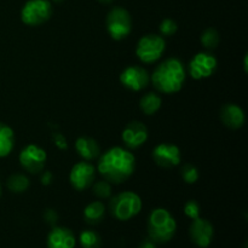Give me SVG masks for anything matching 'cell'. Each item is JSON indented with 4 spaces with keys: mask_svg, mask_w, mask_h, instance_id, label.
Instances as JSON below:
<instances>
[{
    "mask_svg": "<svg viewBox=\"0 0 248 248\" xmlns=\"http://www.w3.org/2000/svg\"><path fill=\"white\" fill-rule=\"evenodd\" d=\"M52 14L50 0H27L21 9V21L26 26L38 27L46 23Z\"/></svg>",
    "mask_w": 248,
    "mask_h": 248,
    "instance_id": "7",
    "label": "cell"
},
{
    "mask_svg": "<svg viewBox=\"0 0 248 248\" xmlns=\"http://www.w3.org/2000/svg\"><path fill=\"white\" fill-rule=\"evenodd\" d=\"M166 50V41L160 34H147L138 40L136 56L145 64L157 62Z\"/></svg>",
    "mask_w": 248,
    "mask_h": 248,
    "instance_id": "5",
    "label": "cell"
},
{
    "mask_svg": "<svg viewBox=\"0 0 248 248\" xmlns=\"http://www.w3.org/2000/svg\"><path fill=\"white\" fill-rule=\"evenodd\" d=\"M7 189L14 194H22L28 190L31 182L26 174L22 173H14L7 178L6 182Z\"/></svg>",
    "mask_w": 248,
    "mask_h": 248,
    "instance_id": "21",
    "label": "cell"
},
{
    "mask_svg": "<svg viewBox=\"0 0 248 248\" xmlns=\"http://www.w3.org/2000/svg\"><path fill=\"white\" fill-rule=\"evenodd\" d=\"M136 170V157L128 149L113 147L99 155L97 171L110 184H121L127 181Z\"/></svg>",
    "mask_w": 248,
    "mask_h": 248,
    "instance_id": "1",
    "label": "cell"
},
{
    "mask_svg": "<svg viewBox=\"0 0 248 248\" xmlns=\"http://www.w3.org/2000/svg\"><path fill=\"white\" fill-rule=\"evenodd\" d=\"M53 179V174L51 173L50 171H43V173H41V184L43 186H50L51 182H52Z\"/></svg>",
    "mask_w": 248,
    "mask_h": 248,
    "instance_id": "30",
    "label": "cell"
},
{
    "mask_svg": "<svg viewBox=\"0 0 248 248\" xmlns=\"http://www.w3.org/2000/svg\"><path fill=\"white\" fill-rule=\"evenodd\" d=\"M44 219L48 223V224L53 225L58 220V215L55 210H46L44 212Z\"/></svg>",
    "mask_w": 248,
    "mask_h": 248,
    "instance_id": "29",
    "label": "cell"
},
{
    "mask_svg": "<svg viewBox=\"0 0 248 248\" xmlns=\"http://www.w3.org/2000/svg\"><path fill=\"white\" fill-rule=\"evenodd\" d=\"M186 79V65L177 57L166 58L159 63L150 77L154 89L164 94H173L181 91Z\"/></svg>",
    "mask_w": 248,
    "mask_h": 248,
    "instance_id": "2",
    "label": "cell"
},
{
    "mask_svg": "<svg viewBox=\"0 0 248 248\" xmlns=\"http://www.w3.org/2000/svg\"><path fill=\"white\" fill-rule=\"evenodd\" d=\"M200 41L206 50H215L220 43L219 31H218L217 29L210 27V28L205 29V31H202V34H201L200 36Z\"/></svg>",
    "mask_w": 248,
    "mask_h": 248,
    "instance_id": "23",
    "label": "cell"
},
{
    "mask_svg": "<svg viewBox=\"0 0 248 248\" xmlns=\"http://www.w3.org/2000/svg\"><path fill=\"white\" fill-rule=\"evenodd\" d=\"M98 1L102 4H110V2H113V0H98Z\"/></svg>",
    "mask_w": 248,
    "mask_h": 248,
    "instance_id": "33",
    "label": "cell"
},
{
    "mask_svg": "<svg viewBox=\"0 0 248 248\" xmlns=\"http://www.w3.org/2000/svg\"><path fill=\"white\" fill-rule=\"evenodd\" d=\"M201 206L196 200H188L184 205V215L190 219H196L200 217Z\"/></svg>",
    "mask_w": 248,
    "mask_h": 248,
    "instance_id": "27",
    "label": "cell"
},
{
    "mask_svg": "<svg viewBox=\"0 0 248 248\" xmlns=\"http://www.w3.org/2000/svg\"><path fill=\"white\" fill-rule=\"evenodd\" d=\"M53 142H55L56 147H57L58 149H67L68 148L67 140H65L64 136L61 135V133H55V135H53Z\"/></svg>",
    "mask_w": 248,
    "mask_h": 248,
    "instance_id": "28",
    "label": "cell"
},
{
    "mask_svg": "<svg viewBox=\"0 0 248 248\" xmlns=\"http://www.w3.org/2000/svg\"><path fill=\"white\" fill-rule=\"evenodd\" d=\"M220 121L230 130H239L246 123V114L244 109L235 103H227L220 108Z\"/></svg>",
    "mask_w": 248,
    "mask_h": 248,
    "instance_id": "15",
    "label": "cell"
},
{
    "mask_svg": "<svg viewBox=\"0 0 248 248\" xmlns=\"http://www.w3.org/2000/svg\"><path fill=\"white\" fill-rule=\"evenodd\" d=\"M79 241L82 248H101L102 246L101 235L92 229H86L80 232Z\"/></svg>",
    "mask_w": 248,
    "mask_h": 248,
    "instance_id": "22",
    "label": "cell"
},
{
    "mask_svg": "<svg viewBox=\"0 0 248 248\" xmlns=\"http://www.w3.org/2000/svg\"><path fill=\"white\" fill-rule=\"evenodd\" d=\"M106 23L108 34L116 41L126 39L132 31V16L125 7H113L107 15Z\"/></svg>",
    "mask_w": 248,
    "mask_h": 248,
    "instance_id": "6",
    "label": "cell"
},
{
    "mask_svg": "<svg viewBox=\"0 0 248 248\" xmlns=\"http://www.w3.org/2000/svg\"><path fill=\"white\" fill-rule=\"evenodd\" d=\"M47 248H75L74 232L64 227H53L46 239Z\"/></svg>",
    "mask_w": 248,
    "mask_h": 248,
    "instance_id": "16",
    "label": "cell"
},
{
    "mask_svg": "<svg viewBox=\"0 0 248 248\" xmlns=\"http://www.w3.org/2000/svg\"><path fill=\"white\" fill-rule=\"evenodd\" d=\"M162 106V99L156 92H148L140 98V108L144 115L150 116L156 114Z\"/></svg>",
    "mask_w": 248,
    "mask_h": 248,
    "instance_id": "20",
    "label": "cell"
},
{
    "mask_svg": "<svg viewBox=\"0 0 248 248\" xmlns=\"http://www.w3.org/2000/svg\"><path fill=\"white\" fill-rule=\"evenodd\" d=\"M247 58H248V56L247 55H245V58H244V68H245V72L247 73Z\"/></svg>",
    "mask_w": 248,
    "mask_h": 248,
    "instance_id": "32",
    "label": "cell"
},
{
    "mask_svg": "<svg viewBox=\"0 0 248 248\" xmlns=\"http://www.w3.org/2000/svg\"><path fill=\"white\" fill-rule=\"evenodd\" d=\"M51 1L57 2V4H60V2H63V1H64V0H51Z\"/></svg>",
    "mask_w": 248,
    "mask_h": 248,
    "instance_id": "34",
    "label": "cell"
},
{
    "mask_svg": "<svg viewBox=\"0 0 248 248\" xmlns=\"http://www.w3.org/2000/svg\"><path fill=\"white\" fill-rule=\"evenodd\" d=\"M189 236L195 246L207 248L213 241L215 228L210 220L199 217L191 222L190 227H189Z\"/></svg>",
    "mask_w": 248,
    "mask_h": 248,
    "instance_id": "13",
    "label": "cell"
},
{
    "mask_svg": "<svg viewBox=\"0 0 248 248\" xmlns=\"http://www.w3.org/2000/svg\"><path fill=\"white\" fill-rule=\"evenodd\" d=\"M96 178V167L90 161L77 162L69 172L70 186L78 191H84L91 188Z\"/></svg>",
    "mask_w": 248,
    "mask_h": 248,
    "instance_id": "11",
    "label": "cell"
},
{
    "mask_svg": "<svg viewBox=\"0 0 248 248\" xmlns=\"http://www.w3.org/2000/svg\"><path fill=\"white\" fill-rule=\"evenodd\" d=\"M106 206L101 201H92L84 208V219L87 224L96 225L103 220Z\"/></svg>",
    "mask_w": 248,
    "mask_h": 248,
    "instance_id": "19",
    "label": "cell"
},
{
    "mask_svg": "<svg viewBox=\"0 0 248 248\" xmlns=\"http://www.w3.org/2000/svg\"><path fill=\"white\" fill-rule=\"evenodd\" d=\"M177 26L176 21L172 18H164L159 26V31L161 36H172L177 33Z\"/></svg>",
    "mask_w": 248,
    "mask_h": 248,
    "instance_id": "26",
    "label": "cell"
},
{
    "mask_svg": "<svg viewBox=\"0 0 248 248\" xmlns=\"http://www.w3.org/2000/svg\"><path fill=\"white\" fill-rule=\"evenodd\" d=\"M15 148V133L9 125L0 123V159L9 156Z\"/></svg>",
    "mask_w": 248,
    "mask_h": 248,
    "instance_id": "18",
    "label": "cell"
},
{
    "mask_svg": "<svg viewBox=\"0 0 248 248\" xmlns=\"http://www.w3.org/2000/svg\"><path fill=\"white\" fill-rule=\"evenodd\" d=\"M142 199L135 191L127 190L119 193L109 201L110 215L120 222H127L135 218L142 211Z\"/></svg>",
    "mask_w": 248,
    "mask_h": 248,
    "instance_id": "4",
    "label": "cell"
},
{
    "mask_svg": "<svg viewBox=\"0 0 248 248\" xmlns=\"http://www.w3.org/2000/svg\"><path fill=\"white\" fill-rule=\"evenodd\" d=\"M0 196H1V184H0Z\"/></svg>",
    "mask_w": 248,
    "mask_h": 248,
    "instance_id": "35",
    "label": "cell"
},
{
    "mask_svg": "<svg viewBox=\"0 0 248 248\" xmlns=\"http://www.w3.org/2000/svg\"><path fill=\"white\" fill-rule=\"evenodd\" d=\"M149 239L155 244H166L171 241L177 232V222L166 208H155L150 212L147 222Z\"/></svg>",
    "mask_w": 248,
    "mask_h": 248,
    "instance_id": "3",
    "label": "cell"
},
{
    "mask_svg": "<svg viewBox=\"0 0 248 248\" xmlns=\"http://www.w3.org/2000/svg\"><path fill=\"white\" fill-rule=\"evenodd\" d=\"M218 68V60L211 52H199L188 63V73L194 80H203L212 77Z\"/></svg>",
    "mask_w": 248,
    "mask_h": 248,
    "instance_id": "9",
    "label": "cell"
},
{
    "mask_svg": "<svg viewBox=\"0 0 248 248\" xmlns=\"http://www.w3.org/2000/svg\"><path fill=\"white\" fill-rule=\"evenodd\" d=\"M138 248H156V245H155V242H153L152 240L148 239L144 240V241L138 246Z\"/></svg>",
    "mask_w": 248,
    "mask_h": 248,
    "instance_id": "31",
    "label": "cell"
},
{
    "mask_svg": "<svg viewBox=\"0 0 248 248\" xmlns=\"http://www.w3.org/2000/svg\"><path fill=\"white\" fill-rule=\"evenodd\" d=\"M92 193L97 196L98 199H109L111 196V184L107 182L106 179L103 181H98L96 183L92 184Z\"/></svg>",
    "mask_w": 248,
    "mask_h": 248,
    "instance_id": "25",
    "label": "cell"
},
{
    "mask_svg": "<svg viewBox=\"0 0 248 248\" xmlns=\"http://www.w3.org/2000/svg\"><path fill=\"white\" fill-rule=\"evenodd\" d=\"M120 84L125 89L133 92H140L147 89L150 84V74L140 65H128L119 75Z\"/></svg>",
    "mask_w": 248,
    "mask_h": 248,
    "instance_id": "10",
    "label": "cell"
},
{
    "mask_svg": "<svg viewBox=\"0 0 248 248\" xmlns=\"http://www.w3.org/2000/svg\"><path fill=\"white\" fill-rule=\"evenodd\" d=\"M148 137H149V133H148L147 126L140 121L128 123L121 133V140L128 149H137L142 147L148 140Z\"/></svg>",
    "mask_w": 248,
    "mask_h": 248,
    "instance_id": "14",
    "label": "cell"
},
{
    "mask_svg": "<svg viewBox=\"0 0 248 248\" xmlns=\"http://www.w3.org/2000/svg\"><path fill=\"white\" fill-rule=\"evenodd\" d=\"M19 164L22 169L31 174L40 173L44 171L47 160V153L40 145H36L34 143L26 145L21 150L18 155Z\"/></svg>",
    "mask_w": 248,
    "mask_h": 248,
    "instance_id": "8",
    "label": "cell"
},
{
    "mask_svg": "<svg viewBox=\"0 0 248 248\" xmlns=\"http://www.w3.org/2000/svg\"><path fill=\"white\" fill-rule=\"evenodd\" d=\"M152 157L161 169H173L181 164L182 153L178 145L172 143H160L153 149Z\"/></svg>",
    "mask_w": 248,
    "mask_h": 248,
    "instance_id": "12",
    "label": "cell"
},
{
    "mask_svg": "<svg viewBox=\"0 0 248 248\" xmlns=\"http://www.w3.org/2000/svg\"><path fill=\"white\" fill-rule=\"evenodd\" d=\"M181 177L186 184H194L198 182L200 173H199V170L195 165L190 164H184L181 167Z\"/></svg>",
    "mask_w": 248,
    "mask_h": 248,
    "instance_id": "24",
    "label": "cell"
},
{
    "mask_svg": "<svg viewBox=\"0 0 248 248\" xmlns=\"http://www.w3.org/2000/svg\"><path fill=\"white\" fill-rule=\"evenodd\" d=\"M75 150L85 161H93L101 155V147L91 137H79L75 140Z\"/></svg>",
    "mask_w": 248,
    "mask_h": 248,
    "instance_id": "17",
    "label": "cell"
}]
</instances>
